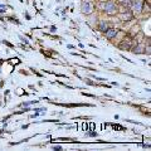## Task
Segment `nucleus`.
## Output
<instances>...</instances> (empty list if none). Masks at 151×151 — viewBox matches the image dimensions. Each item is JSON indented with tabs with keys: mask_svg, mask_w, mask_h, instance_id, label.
<instances>
[{
	"mask_svg": "<svg viewBox=\"0 0 151 151\" xmlns=\"http://www.w3.org/2000/svg\"><path fill=\"white\" fill-rule=\"evenodd\" d=\"M105 10L108 13V14H113V13L116 12V5L113 4L112 1H108L107 4H106V9Z\"/></svg>",
	"mask_w": 151,
	"mask_h": 151,
	"instance_id": "obj_1",
	"label": "nucleus"
},
{
	"mask_svg": "<svg viewBox=\"0 0 151 151\" xmlns=\"http://www.w3.org/2000/svg\"><path fill=\"white\" fill-rule=\"evenodd\" d=\"M92 12V6L90 3H84L83 5H82V13H86V14H90Z\"/></svg>",
	"mask_w": 151,
	"mask_h": 151,
	"instance_id": "obj_2",
	"label": "nucleus"
},
{
	"mask_svg": "<svg viewBox=\"0 0 151 151\" xmlns=\"http://www.w3.org/2000/svg\"><path fill=\"white\" fill-rule=\"evenodd\" d=\"M116 34H117V30L113 29V28L106 30V37H107V39H112L113 37H116Z\"/></svg>",
	"mask_w": 151,
	"mask_h": 151,
	"instance_id": "obj_3",
	"label": "nucleus"
},
{
	"mask_svg": "<svg viewBox=\"0 0 151 151\" xmlns=\"http://www.w3.org/2000/svg\"><path fill=\"white\" fill-rule=\"evenodd\" d=\"M99 30H102V32H106V30H107V24H106V22L99 23Z\"/></svg>",
	"mask_w": 151,
	"mask_h": 151,
	"instance_id": "obj_4",
	"label": "nucleus"
},
{
	"mask_svg": "<svg viewBox=\"0 0 151 151\" xmlns=\"http://www.w3.org/2000/svg\"><path fill=\"white\" fill-rule=\"evenodd\" d=\"M135 8H136V9L140 12V10H141V8H142V4H141V1H139V0H137V1L135 3Z\"/></svg>",
	"mask_w": 151,
	"mask_h": 151,
	"instance_id": "obj_5",
	"label": "nucleus"
}]
</instances>
